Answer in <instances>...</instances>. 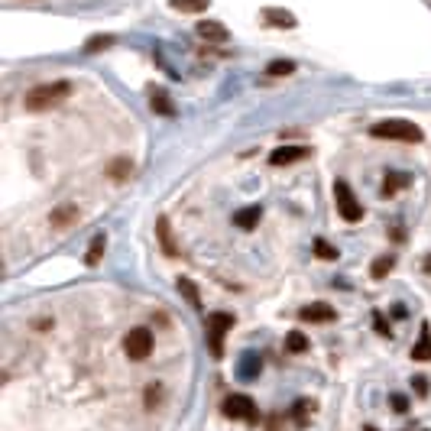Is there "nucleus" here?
Masks as SVG:
<instances>
[{"label": "nucleus", "mask_w": 431, "mask_h": 431, "mask_svg": "<svg viewBox=\"0 0 431 431\" xmlns=\"http://www.w3.org/2000/svg\"><path fill=\"white\" fill-rule=\"evenodd\" d=\"M72 94V85L68 81H46V85H36L26 91V107L29 111H46V107H56L58 101H65Z\"/></svg>", "instance_id": "nucleus-1"}, {"label": "nucleus", "mask_w": 431, "mask_h": 431, "mask_svg": "<svg viewBox=\"0 0 431 431\" xmlns=\"http://www.w3.org/2000/svg\"><path fill=\"white\" fill-rule=\"evenodd\" d=\"M370 136H376V140H399V143H422L425 133L412 120H383L376 127H370Z\"/></svg>", "instance_id": "nucleus-2"}, {"label": "nucleus", "mask_w": 431, "mask_h": 431, "mask_svg": "<svg viewBox=\"0 0 431 431\" xmlns=\"http://www.w3.org/2000/svg\"><path fill=\"white\" fill-rule=\"evenodd\" d=\"M230 328H234V315H227V311H211L205 318L207 344L214 356H221V344H224V334H230Z\"/></svg>", "instance_id": "nucleus-3"}, {"label": "nucleus", "mask_w": 431, "mask_h": 431, "mask_svg": "<svg viewBox=\"0 0 431 431\" xmlns=\"http://www.w3.org/2000/svg\"><path fill=\"white\" fill-rule=\"evenodd\" d=\"M334 198H338V214L344 217L347 224H356V221L363 217V205L354 198V191H350L347 182H334Z\"/></svg>", "instance_id": "nucleus-4"}, {"label": "nucleus", "mask_w": 431, "mask_h": 431, "mask_svg": "<svg viewBox=\"0 0 431 431\" xmlns=\"http://www.w3.org/2000/svg\"><path fill=\"white\" fill-rule=\"evenodd\" d=\"M224 415L234 422H256V402L244 393H230L224 399Z\"/></svg>", "instance_id": "nucleus-5"}, {"label": "nucleus", "mask_w": 431, "mask_h": 431, "mask_svg": "<svg viewBox=\"0 0 431 431\" xmlns=\"http://www.w3.org/2000/svg\"><path fill=\"white\" fill-rule=\"evenodd\" d=\"M123 350L130 360H146L152 354V331L150 328H133L123 340Z\"/></svg>", "instance_id": "nucleus-6"}, {"label": "nucleus", "mask_w": 431, "mask_h": 431, "mask_svg": "<svg viewBox=\"0 0 431 431\" xmlns=\"http://www.w3.org/2000/svg\"><path fill=\"white\" fill-rule=\"evenodd\" d=\"M262 23H269V26H276V29H295L299 26L295 13H289V10H282V7H266L262 10Z\"/></svg>", "instance_id": "nucleus-7"}, {"label": "nucleus", "mask_w": 431, "mask_h": 431, "mask_svg": "<svg viewBox=\"0 0 431 431\" xmlns=\"http://www.w3.org/2000/svg\"><path fill=\"white\" fill-rule=\"evenodd\" d=\"M308 156V146H279V150L269 156L272 166H292V162H301Z\"/></svg>", "instance_id": "nucleus-8"}, {"label": "nucleus", "mask_w": 431, "mask_h": 431, "mask_svg": "<svg viewBox=\"0 0 431 431\" xmlns=\"http://www.w3.org/2000/svg\"><path fill=\"white\" fill-rule=\"evenodd\" d=\"M198 36L205 42H227V26L221 19H205V23H198Z\"/></svg>", "instance_id": "nucleus-9"}, {"label": "nucleus", "mask_w": 431, "mask_h": 431, "mask_svg": "<svg viewBox=\"0 0 431 431\" xmlns=\"http://www.w3.org/2000/svg\"><path fill=\"white\" fill-rule=\"evenodd\" d=\"M49 224L58 227V230H65V227L78 224V207L75 205H58L52 214H49Z\"/></svg>", "instance_id": "nucleus-10"}, {"label": "nucleus", "mask_w": 431, "mask_h": 431, "mask_svg": "<svg viewBox=\"0 0 431 431\" xmlns=\"http://www.w3.org/2000/svg\"><path fill=\"white\" fill-rule=\"evenodd\" d=\"M299 318L301 321H311V324H324V321H334V308H331V305H324V301H318V305L301 308Z\"/></svg>", "instance_id": "nucleus-11"}, {"label": "nucleus", "mask_w": 431, "mask_h": 431, "mask_svg": "<svg viewBox=\"0 0 431 431\" xmlns=\"http://www.w3.org/2000/svg\"><path fill=\"white\" fill-rule=\"evenodd\" d=\"M260 217H262V211L256 205H250V207H240L234 214V224L240 227V230H253L256 224H260Z\"/></svg>", "instance_id": "nucleus-12"}, {"label": "nucleus", "mask_w": 431, "mask_h": 431, "mask_svg": "<svg viewBox=\"0 0 431 431\" xmlns=\"http://www.w3.org/2000/svg\"><path fill=\"white\" fill-rule=\"evenodd\" d=\"M409 182H412V175H409V172H389V175H386V185H383V195L393 198L395 191L409 188Z\"/></svg>", "instance_id": "nucleus-13"}, {"label": "nucleus", "mask_w": 431, "mask_h": 431, "mask_svg": "<svg viewBox=\"0 0 431 431\" xmlns=\"http://www.w3.org/2000/svg\"><path fill=\"white\" fill-rule=\"evenodd\" d=\"M156 237H159V244H162V253H166V256H178L175 244H172L169 221H166V217H159V221H156Z\"/></svg>", "instance_id": "nucleus-14"}, {"label": "nucleus", "mask_w": 431, "mask_h": 431, "mask_svg": "<svg viewBox=\"0 0 431 431\" xmlns=\"http://www.w3.org/2000/svg\"><path fill=\"white\" fill-rule=\"evenodd\" d=\"M133 172V162L127 159V156H117V159L107 162V175L113 178V182H123V178Z\"/></svg>", "instance_id": "nucleus-15"}, {"label": "nucleus", "mask_w": 431, "mask_h": 431, "mask_svg": "<svg viewBox=\"0 0 431 431\" xmlns=\"http://www.w3.org/2000/svg\"><path fill=\"white\" fill-rule=\"evenodd\" d=\"M150 107L156 113H162V117H172V113H175V107H172L169 97H166L159 88H150Z\"/></svg>", "instance_id": "nucleus-16"}, {"label": "nucleus", "mask_w": 431, "mask_h": 431, "mask_svg": "<svg viewBox=\"0 0 431 431\" xmlns=\"http://www.w3.org/2000/svg\"><path fill=\"white\" fill-rule=\"evenodd\" d=\"M169 7L178 13H205L211 7V0H169Z\"/></svg>", "instance_id": "nucleus-17"}, {"label": "nucleus", "mask_w": 431, "mask_h": 431, "mask_svg": "<svg viewBox=\"0 0 431 431\" xmlns=\"http://www.w3.org/2000/svg\"><path fill=\"white\" fill-rule=\"evenodd\" d=\"M412 360H418V363H428V360H431V334H428V328L422 331V338L415 340Z\"/></svg>", "instance_id": "nucleus-18"}, {"label": "nucleus", "mask_w": 431, "mask_h": 431, "mask_svg": "<svg viewBox=\"0 0 431 431\" xmlns=\"http://www.w3.org/2000/svg\"><path fill=\"white\" fill-rule=\"evenodd\" d=\"M104 234H97V237H91V244H88V250H85V262L88 266H97L101 262V256H104Z\"/></svg>", "instance_id": "nucleus-19"}, {"label": "nucleus", "mask_w": 431, "mask_h": 431, "mask_svg": "<svg viewBox=\"0 0 431 431\" xmlns=\"http://www.w3.org/2000/svg\"><path fill=\"white\" fill-rule=\"evenodd\" d=\"M295 72V62H289V58H276V62H269L266 65V75L269 78H285Z\"/></svg>", "instance_id": "nucleus-20"}, {"label": "nucleus", "mask_w": 431, "mask_h": 431, "mask_svg": "<svg viewBox=\"0 0 431 431\" xmlns=\"http://www.w3.org/2000/svg\"><path fill=\"white\" fill-rule=\"evenodd\" d=\"M285 350H289V354H305V350H308V338L299 334V331H292L289 338H285Z\"/></svg>", "instance_id": "nucleus-21"}, {"label": "nucleus", "mask_w": 431, "mask_h": 431, "mask_svg": "<svg viewBox=\"0 0 431 431\" xmlns=\"http://www.w3.org/2000/svg\"><path fill=\"white\" fill-rule=\"evenodd\" d=\"M393 266H395L393 256H379V260H373V266H370V276H373V279H383V276H389Z\"/></svg>", "instance_id": "nucleus-22"}, {"label": "nucleus", "mask_w": 431, "mask_h": 431, "mask_svg": "<svg viewBox=\"0 0 431 431\" xmlns=\"http://www.w3.org/2000/svg\"><path fill=\"white\" fill-rule=\"evenodd\" d=\"M256 373H260V356L246 354V356H244V363H240V376H244V379H253Z\"/></svg>", "instance_id": "nucleus-23"}, {"label": "nucleus", "mask_w": 431, "mask_h": 431, "mask_svg": "<svg viewBox=\"0 0 431 431\" xmlns=\"http://www.w3.org/2000/svg\"><path fill=\"white\" fill-rule=\"evenodd\" d=\"M315 256H318V260H338V250H334V246L328 244V240H315Z\"/></svg>", "instance_id": "nucleus-24"}, {"label": "nucleus", "mask_w": 431, "mask_h": 431, "mask_svg": "<svg viewBox=\"0 0 431 431\" xmlns=\"http://www.w3.org/2000/svg\"><path fill=\"white\" fill-rule=\"evenodd\" d=\"M107 46H113V36H91L85 42L88 52H101V49H107Z\"/></svg>", "instance_id": "nucleus-25"}, {"label": "nucleus", "mask_w": 431, "mask_h": 431, "mask_svg": "<svg viewBox=\"0 0 431 431\" xmlns=\"http://www.w3.org/2000/svg\"><path fill=\"white\" fill-rule=\"evenodd\" d=\"M159 402H162V386L152 383L150 389H146V409H156Z\"/></svg>", "instance_id": "nucleus-26"}, {"label": "nucleus", "mask_w": 431, "mask_h": 431, "mask_svg": "<svg viewBox=\"0 0 431 431\" xmlns=\"http://www.w3.org/2000/svg\"><path fill=\"white\" fill-rule=\"evenodd\" d=\"M178 289L185 292V299L191 301V305H198V292H195V285H191V282H188V279H178Z\"/></svg>", "instance_id": "nucleus-27"}, {"label": "nucleus", "mask_w": 431, "mask_h": 431, "mask_svg": "<svg viewBox=\"0 0 431 431\" xmlns=\"http://www.w3.org/2000/svg\"><path fill=\"white\" fill-rule=\"evenodd\" d=\"M373 321H376V331H379L383 338H389V324L383 321V315H373Z\"/></svg>", "instance_id": "nucleus-28"}, {"label": "nucleus", "mask_w": 431, "mask_h": 431, "mask_svg": "<svg viewBox=\"0 0 431 431\" xmlns=\"http://www.w3.org/2000/svg\"><path fill=\"white\" fill-rule=\"evenodd\" d=\"M393 409H395V412H405V409H409V402H405L402 395L395 393V395H393Z\"/></svg>", "instance_id": "nucleus-29"}, {"label": "nucleus", "mask_w": 431, "mask_h": 431, "mask_svg": "<svg viewBox=\"0 0 431 431\" xmlns=\"http://www.w3.org/2000/svg\"><path fill=\"white\" fill-rule=\"evenodd\" d=\"M366 431H373V428H366Z\"/></svg>", "instance_id": "nucleus-30"}]
</instances>
